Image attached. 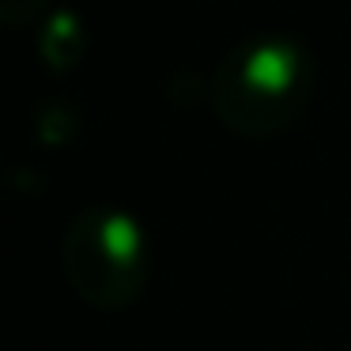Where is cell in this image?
<instances>
[{
  "label": "cell",
  "mask_w": 351,
  "mask_h": 351,
  "mask_svg": "<svg viewBox=\"0 0 351 351\" xmlns=\"http://www.w3.org/2000/svg\"><path fill=\"white\" fill-rule=\"evenodd\" d=\"M310 91V53L287 34H257L238 42L208 84L212 110L238 136H272L287 129L306 110Z\"/></svg>",
  "instance_id": "cell-1"
},
{
  "label": "cell",
  "mask_w": 351,
  "mask_h": 351,
  "mask_svg": "<svg viewBox=\"0 0 351 351\" xmlns=\"http://www.w3.org/2000/svg\"><path fill=\"white\" fill-rule=\"evenodd\" d=\"M61 265L87 306L121 310L147 283V234L129 212L87 208L64 230Z\"/></svg>",
  "instance_id": "cell-2"
},
{
  "label": "cell",
  "mask_w": 351,
  "mask_h": 351,
  "mask_svg": "<svg viewBox=\"0 0 351 351\" xmlns=\"http://www.w3.org/2000/svg\"><path fill=\"white\" fill-rule=\"evenodd\" d=\"M87 53V27L72 8H61L46 19L38 34V57L53 72H72Z\"/></svg>",
  "instance_id": "cell-3"
},
{
  "label": "cell",
  "mask_w": 351,
  "mask_h": 351,
  "mask_svg": "<svg viewBox=\"0 0 351 351\" xmlns=\"http://www.w3.org/2000/svg\"><path fill=\"white\" fill-rule=\"evenodd\" d=\"M72 132H76V117H72L69 106L53 102V106H46L38 114V136H42V144H69Z\"/></svg>",
  "instance_id": "cell-4"
},
{
  "label": "cell",
  "mask_w": 351,
  "mask_h": 351,
  "mask_svg": "<svg viewBox=\"0 0 351 351\" xmlns=\"http://www.w3.org/2000/svg\"><path fill=\"white\" fill-rule=\"evenodd\" d=\"M49 0H0V23L4 27H27L46 12Z\"/></svg>",
  "instance_id": "cell-5"
}]
</instances>
